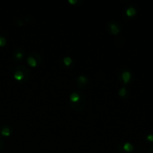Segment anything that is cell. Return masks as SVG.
<instances>
[{
    "label": "cell",
    "mask_w": 153,
    "mask_h": 153,
    "mask_svg": "<svg viewBox=\"0 0 153 153\" xmlns=\"http://www.w3.org/2000/svg\"><path fill=\"white\" fill-rule=\"evenodd\" d=\"M23 77H24L23 73H22V72L17 71V72H16V73H15L14 78H15V79H16L17 81L22 80V79H23Z\"/></svg>",
    "instance_id": "8992f818"
},
{
    "label": "cell",
    "mask_w": 153,
    "mask_h": 153,
    "mask_svg": "<svg viewBox=\"0 0 153 153\" xmlns=\"http://www.w3.org/2000/svg\"><path fill=\"white\" fill-rule=\"evenodd\" d=\"M135 13H136V10L133 7H128V8L126 10V14L128 15V16H134Z\"/></svg>",
    "instance_id": "5b68a950"
},
{
    "label": "cell",
    "mask_w": 153,
    "mask_h": 153,
    "mask_svg": "<svg viewBox=\"0 0 153 153\" xmlns=\"http://www.w3.org/2000/svg\"><path fill=\"white\" fill-rule=\"evenodd\" d=\"M146 139H147V140H149V141L152 142L153 141V134H149V135L147 136V137H146Z\"/></svg>",
    "instance_id": "4fadbf2b"
},
{
    "label": "cell",
    "mask_w": 153,
    "mask_h": 153,
    "mask_svg": "<svg viewBox=\"0 0 153 153\" xmlns=\"http://www.w3.org/2000/svg\"><path fill=\"white\" fill-rule=\"evenodd\" d=\"M6 43V40L4 37H0V46H4Z\"/></svg>",
    "instance_id": "8fae6325"
},
{
    "label": "cell",
    "mask_w": 153,
    "mask_h": 153,
    "mask_svg": "<svg viewBox=\"0 0 153 153\" xmlns=\"http://www.w3.org/2000/svg\"><path fill=\"white\" fill-rule=\"evenodd\" d=\"M64 64H65L66 66H69L71 64L72 59L70 58V57H66V58H64Z\"/></svg>",
    "instance_id": "9c48e42d"
},
{
    "label": "cell",
    "mask_w": 153,
    "mask_h": 153,
    "mask_svg": "<svg viewBox=\"0 0 153 153\" xmlns=\"http://www.w3.org/2000/svg\"><path fill=\"white\" fill-rule=\"evenodd\" d=\"M123 149L124 151L127 152H132L133 149H134V147H133L132 145L129 143H126L123 146Z\"/></svg>",
    "instance_id": "7a4b0ae2"
},
{
    "label": "cell",
    "mask_w": 153,
    "mask_h": 153,
    "mask_svg": "<svg viewBox=\"0 0 153 153\" xmlns=\"http://www.w3.org/2000/svg\"><path fill=\"white\" fill-rule=\"evenodd\" d=\"M149 153H153V149L151 150V152H149Z\"/></svg>",
    "instance_id": "e0dca14e"
},
{
    "label": "cell",
    "mask_w": 153,
    "mask_h": 153,
    "mask_svg": "<svg viewBox=\"0 0 153 153\" xmlns=\"http://www.w3.org/2000/svg\"><path fill=\"white\" fill-rule=\"evenodd\" d=\"M1 150H2V149H1V147H0V153H1Z\"/></svg>",
    "instance_id": "2e32d148"
},
{
    "label": "cell",
    "mask_w": 153,
    "mask_h": 153,
    "mask_svg": "<svg viewBox=\"0 0 153 153\" xmlns=\"http://www.w3.org/2000/svg\"><path fill=\"white\" fill-rule=\"evenodd\" d=\"M68 1L70 3H71V4H74V3L77 2V1H76V0H75V1H73V0H69Z\"/></svg>",
    "instance_id": "9a60e30c"
},
{
    "label": "cell",
    "mask_w": 153,
    "mask_h": 153,
    "mask_svg": "<svg viewBox=\"0 0 153 153\" xmlns=\"http://www.w3.org/2000/svg\"><path fill=\"white\" fill-rule=\"evenodd\" d=\"M119 94L121 97H124V96L126 95V88H122V89L120 91Z\"/></svg>",
    "instance_id": "7c38bea8"
},
{
    "label": "cell",
    "mask_w": 153,
    "mask_h": 153,
    "mask_svg": "<svg viewBox=\"0 0 153 153\" xmlns=\"http://www.w3.org/2000/svg\"><path fill=\"white\" fill-rule=\"evenodd\" d=\"M80 97H79V94H76V93H73V94L70 95V100H71L73 102H77L79 100Z\"/></svg>",
    "instance_id": "277c9868"
},
{
    "label": "cell",
    "mask_w": 153,
    "mask_h": 153,
    "mask_svg": "<svg viewBox=\"0 0 153 153\" xmlns=\"http://www.w3.org/2000/svg\"><path fill=\"white\" fill-rule=\"evenodd\" d=\"M111 32L113 33L114 34H117L119 32V28H118V27L116 25H114V24L111 25Z\"/></svg>",
    "instance_id": "ba28073f"
},
{
    "label": "cell",
    "mask_w": 153,
    "mask_h": 153,
    "mask_svg": "<svg viewBox=\"0 0 153 153\" xmlns=\"http://www.w3.org/2000/svg\"><path fill=\"white\" fill-rule=\"evenodd\" d=\"M22 56H23V55H22V54L20 53V52H18V53L16 54V58H18V59H20V58H22Z\"/></svg>",
    "instance_id": "5bb4252c"
},
{
    "label": "cell",
    "mask_w": 153,
    "mask_h": 153,
    "mask_svg": "<svg viewBox=\"0 0 153 153\" xmlns=\"http://www.w3.org/2000/svg\"><path fill=\"white\" fill-rule=\"evenodd\" d=\"M28 63L30 66H31V67H36V66H37L36 60L34 59L33 57H29V58H28Z\"/></svg>",
    "instance_id": "52a82bcc"
},
{
    "label": "cell",
    "mask_w": 153,
    "mask_h": 153,
    "mask_svg": "<svg viewBox=\"0 0 153 153\" xmlns=\"http://www.w3.org/2000/svg\"><path fill=\"white\" fill-rule=\"evenodd\" d=\"M79 81L81 82V83L84 84V83H85V82H87V79H86V77H85V76H79Z\"/></svg>",
    "instance_id": "30bf717a"
},
{
    "label": "cell",
    "mask_w": 153,
    "mask_h": 153,
    "mask_svg": "<svg viewBox=\"0 0 153 153\" xmlns=\"http://www.w3.org/2000/svg\"><path fill=\"white\" fill-rule=\"evenodd\" d=\"M1 134L5 137H8L10 134V130L8 127H4L1 130Z\"/></svg>",
    "instance_id": "3957f363"
},
{
    "label": "cell",
    "mask_w": 153,
    "mask_h": 153,
    "mask_svg": "<svg viewBox=\"0 0 153 153\" xmlns=\"http://www.w3.org/2000/svg\"><path fill=\"white\" fill-rule=\"evenodd\" d=\"M122 78L125 83H128L130 80V78H131V73L127 71L124 72L122 74Z\"/></svg>",
    "instance_id": "6da1fadb"
}]
</instances>
